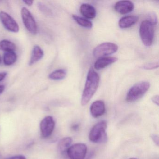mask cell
Masks as SVG:
<instances>
[{"label": "cell", "mask_w": 159, "mask_h": 159, "mask_svg": "<svg viewBox=\"0 0 159 159\" xmlns=\"http://www.w3.org/2000/svg\"><path fill=\"white\" fill-rule=\"evenodd\" d=\"M117 44L107 42L101 43L97 46L93 52V54L96 57H101L110 55L118 51Z\"/></svg>", "instance_id": "cell-6"}, {"label": "cell", "mask_w": 159, "mask_h": 159, "mask_svg": "<svg viewBox=\"0 0 159 159\" xmlns=\"http://www.w3.org/2000/svg\"><path fill=\"white\" fill-rule=\"evenodd\" d=\"M107 123L106 121H101L95 125L89 133V138L93 143H104L107 141V137L106 133Z\"/></svg>", "instance_id": "cell-2"}, {"label": "cell", "mask_w": 159, "mask_h": 159, "mask_svg": "<svg viewBox=\"0 0 159 159\" xmlns=\"http://www.w3.org/2000/svg\"><path fill=\"white\" fill-rule=\"evenodd\" d=\"M81 14L87 19H93L96 17V11L93 6L88 3H84L80 8Z\"/></svg>", "instance_id": "cell-13"}, {"label": "cell", "mask_w": 159, "mask_h": 159, "mask_svg": "<svg viewBox=\"0 0 159 159\" xmlns=\"http://www.w3.org/2000/svg\"><path fill=\"white\" fill-rule=\"evenodd\" d=\"M148 82L142 81L135 84L127 93L126 100L128 102H134L141 98L150 88Z\"/></svg>", "instance_id": "cell-3"}, {"label": "cell", "mask_w": 159, "mask_h": 159, "mask_svg": "<svg viewBox=\"0 0 159 159\" xmlns=\"http://www.w3.org/2000/svg\"><path fill=\"white\" fill-rule=\"evenodd\" d=\"M23 2H25L28 6H31L33 3V1H24Z\"/></svg>", "instance_id": "cell-28"}, {"label": "cell", "mask_w": 159, "mask_h": 159, "mask_svg": "<svg viewBox=\"0 0 159 159\" xmlns=\"http://www.w3.org/2000/svg\"><path fill=\"white\" fill-rule=\"evenodd\" d=\"M17 58V55L15 52H5L3 55V63L5 66H11L16 62Z\"/></svg>", "instance_id": "cell-16"}, {"label": "cell", "mask_w": 159, "mask_h": 159, "mask_svg": "<svg viewBox=\"0 0 159 159\" xmlns=\"http://www.w3.org/2000/svg\"><path fill=\"white\" fill-rule=\"evenodd\" d=\"M44 56V52L40 47L35 45L32 49L31 57L29 62V66H31L39 62Z\"/></svg>", "instance_id": "cell-15"}, {"label": "cell", "mask_w": 159, "mask_h": 159, "mask_svg": "<svg viewBox=\"0 0 159 159\" xmlns=\"http://www.w3.org/2000/svg\"><path fill=\"white\" fill-rule=\"evenodd\" d=\"M0 22L5 29L10 32L17 33L19 26L17 22L11 15L4 11L0 12Z\"/></svg>", "instance_id": "cell-8"}, {"label": "cell", "mask_w": 159, "mask_h": 159, "mask_svg": "<svg viewBox=\"0 0 159 159\" xmlns=\"http://www.w3.org/2000/svg\"><path fill=\"white\" fill-rule=\"evenodd\" d=\"M151 137L152 139L153 142L157 146H158L159 145V137H158V135L156 134H152Z\"/></svg>", "instance_id": "cell-24"}, {"label": "cell", "mask_w": 159, "mask_h": 159, "mask_svg": "<svg viewBox=\"0 0 159 159\" xmlns=\"http://www.w3.org/2000/svg\"><path fill=\"white\" fill-rule=\"evenodd\" d=\"M87 152V147L84 143H76L70 146L66 151L70 159H84Z\"/></svg>", "instance_id": "cell-7"}, {"label": "cell", "mask_w": 159, "mask_h": 159, "mask_svg": "<svg viewBox=\"0 0 159 159\" xmlns=\"http://www.w3.org/2000/svg\"><path fill=\"white\" fill-rule=\"evenodd\" d=\"M1 62H2V58H1V56H0V64H1Z\"/></svg>", "instance_id": "cell-31"}, {"label": "cell", "mask_w": 159, "mask_h": 159, "mask_svg": "<svg viewBox=\"0 0 159 159\" xmlns=\"http://www.w3.org/2000/svg\"><path fill=\"white\" fill-rule=\"evenodd\" d=\"M136 159V158H130V159Z\"/></svg>", "instance_id": "cell-32"}, {"label": "cell", "mask_w": 159, "mask_h": 159, "mask_svg": "<svg viewBox=\"0 0 159 159\" xmlns=\"http://www.w3.org/2000/svg\"><path fill=\"white\" fill-rule=\"evenodd\" d=\"M139 17L136 16H127L120 19L119 25L121 29H126L131 27L137 23Z\"/></svg>", "instance_id": "cell-14"}, {"label": "cell", "mask_w": 159, "mask_h": 159, "mask_svg": "<svg viewBox=\"0 0 159 159\" xmlns=\"http://www.w3.org/2000/svg\"><path fill=\"white\" fill-rule=\"evenodd\" d=\"M66 70L65 69H58L53 71L49 75V79L54 80H59L65 78L66 76Z\"/></svg>", "instance_id": "cell-19"}, {"label": "cell", "mask_w": 159, "mask_h": 159, "mask_svg": "<svg viewBox=\"0 0 159 159\" xmlns=\"http://www.w3.org/2000/svg\"><path fill=\"white\" fill-rule=\"evenodd\" d=\"M158 66H159L158 63L154 62V63H148V64H146L143 66V68L144 69L150 70L157 68Z\"/></svg>", "instance_id": "cell-22"}, {"label": "cell", "mask_w": 159, "mask_h": 159, "mask_svg": "<svg viewBox=\"0 0 159 159\" xmlns=\"http://www.w3.org/2000/svg\"><path fill=\"white\" fill-rule=\"evenodd\" d=\"M134 8V3L129 1H120L116 2L114 9L120 14L125 15L131 12Z\"/></svg>", "instance_id": "cell-10"}, {"label": "cell", "mask_w": 159, "mask_h": 159, "mask_svg": "<svg viewBox=\"0 0 159 159\" xmlns=\"http://www.w3.org/2000/svg\"><path fill=\"white\" fill-rule=\"evenodd\" d=\"M151 100L153 103H154V104H156V105H157V106H159V96H153Z\"/></svg>", "instance_id": "cell-25"}, {"label": "cell", "mask_w": 159, "mask_h": 159, "mask_svg": "<svg viewBox=\"0 0 159 159\" xmlns=\"http://www.w3.org/2000/svg\"><path fill=\"white\" fill-rule=\"evenodd\" d=\"M106 111V107L104 101L97 100L93 102L90 107L91 115L94 118H97L103 115Z\"/></svg>", "instance_id": "cell-11"}, {"label": "cell", "mask_w": 159, "mask_h": 159, "mask_svg": "<svg viewBox=\"0 0 159 159\" xmlns=\"http://www.w3.org/2000/svg\"><path fill=\"white\" fill-rule=\"evenodd\" d=\"M16 45L12 42L8 40H2L0 41V50L5 52H15Z\"/></svg>", "instance_id": "cell-18"}, {"label": "cell", "mask_w": 159, "mask_h": 159, "mask_svg": "<svg viewBox=\"0 0 159 159\" xmlns=\"http://www.w3.org/2000/svg\"><path fill=\"white\" fill-rule=\"evenodd\" d=\"M147 20L155 25L157 23V16L154 13H150L148 15V20Z\"/></svg>", "instance_id": "cell-23"}, {"label": "cell", "mask_w": 159, "mask_h": 159, "mask_svg": "<svg viewBox=\"0 0 159 159\" xmlns=\"http://www.w3.org/2000/svg\"><path fill=\"white\" fill-rule=\"evenodd\" d=\"M38 7H39V11L43 14L47 16H51L52 15V11L50 10L48 7H47L46 5H44L43 3L42 2H39L38 3Z\"/></svg>", "instance_id": "cell-21"}, {"label": "cell", "mask_w": 159, "mask_h": 159, "mask_svg": "<svg viewBox=\"0 0 159 159\" xmlns=\"http://www.w3.org/2000/svg\"><path fill=\"white\" fill-rule=\"evenodd\" d=\"M7 159H26V158L24 155H17L12 156Z\"/></svg>", "instance_id": "cell-26"}, {"label": "cell", "mask_w": 159, "mask_h": 159, "mask_svg": "<svg viewBox=\"0 0 159 159\" xmlns=\"http://www.w3.org/2000/svg\"><path fill=\"white\" fill-rule=\"evenodd\" d=\"M117 57H99L95 63L94 66L97 70H100L105 68L109 65L115 63L118 61Z\"/></svg>", "instance_id": "cell-12"}, {"label": "cell", "mask_w": 159, "mask_h": 159, "mask_svg": "<svg viewBox=\"0 0 159 159\" xmlns=\"http://www.w3.org/2000/svg\"><path fill=\"white\" fill-rule=\"evenodd\" d=\"M98 74L91 68L88 71L81 98V105L85 106L96 92L99 83Z\"/></svg>", "instance_id": "cell-1"}, {"label": "cell", "mask_w": 159, "mask_h": 159, "mask_svg": "<svg viewBox=\"0 0 159 159\" xmlns=\"http://www.w3.org/2000/svg\"><path fill=\"white\" fill-rule=\"evenodd\" d=\"M5 90V86L4 85H0V94L3 93Z\"/></svg>", "instance_id": "cell-29"}, {"label": "cell", "mask_w": 159, "mask_h": 159, "mask_svg": "<svg viewBox=\"0 0 159 159\" xmlns=\"http://www.w3.org/2000/svg\"><path fill=\"white\" fill-rule=\"evenodd\" d=\"M55 122L51 116H47L43 118L40 125L41 134L43 138H47L52 135L54 130Z\"/></svg>", "instance_id": "cell-9"}, {"label": "cell", "mask_w": 159, "mask_h": 159, "mask_svg": "<svg viewBox=\"0 0 159 159\" xmlns=\"http://www.w3.org/2000/svg\"><path fill=\"white\" fill-rule=\"evenodd\" d=\"M21 13L22 20L26 29L32 35H36L38 32V26L32 14L25 7L22 8Z\"/></svg>", "instance_id": "cell-5"}, {"label": "cell", "mask_w": 159, "mask_h": 159, "mask_svg": "<svg viewBox=\"0 0 159 159\" xmlns=\"http://www.w3.org/2000/svg\"><path fill=\"white\" fill-rule=\"evenodd\" d=\"M72 18L78 25L83 27L91 29L93 27V24L92 22L88 19L80 17L75 15H72Z\"/></svg>", "instance_id": "cell-20"}, {"label": "cell", "mask_w": 159, "mask_h": 159, "mask_svg": "<svg viewBox=\"0 0 159 159\" xmlns=\"http://www.w3.org/2000/svg\"><path fill=\"white\" fill-rule=\"evenodd\" d=\"M78 126H79V125H73V126H72V129H73V130H77V128H78Z\"/></svg>", "instance_id": "cell-30"}, {"label": "cell", "mask_w": 159, "mask_h": 159, "mask_svg": "<svg viewBox=\"0 0 159 159\" xmlns=\"http://www.w3.org/2000/svg\"><path fill=\"white\" fill-rule=\"evenodd\" d=\"M72 139L70 137H65L61 139L59 141L57 146L58 151L61 153L66 152L72 143Z\"/></svg>", "instance_id": "cell-17"}, {"label": "cell", "mask_w": 159, "mask_h": 159, "mask_svg": "<svg viewBox=\"0 0 159 159\" xmlns=\"http://www.w3.org/2000/svg\"><path fill=\"white\" fill-rule=\"evenodd\" d=\"M154 25L148 20L141 23L139 27V35L144 45L149 47L153 43L154 37Z\"/></svg>", "instance_id": "cell-4"}, {"label": "cell", "mask_w": 159, "mask_h": 159, "mask_svg": "<svg viewBox=\"0 0 159 159\" xmlns=\"http://www.w3.org/2000/svg\"><path fill=\"white\" fill-rule=\"evenodd\" d=\"M7 75V73L6 72H2L0 73V82L3 80Z\"/></svg>", "instance_id": "cell-27"}]
</instances>
